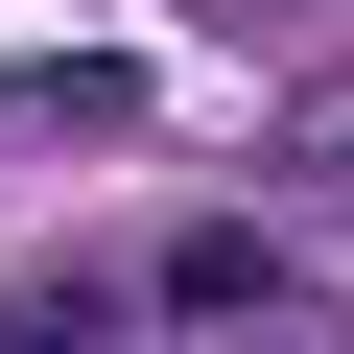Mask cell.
I'll return each mask as SVG.
<instances>
[{
  "instance_id": "2",
  "label": "cell",
  "mask_w": 354,
  "mask_h": 354,
  "mask_svg": "<svg viewBox=\"0 0 354 354\" xmlns=\"http://www.w3.org/2000/svg\"><path fill=\"white\" fill-rule=\"evenodd\" d=\"M0 354H95V283H24V307H0Z\"/></svg>"
},
{
  "instance_id": "1",
  "label": "cell",
  "mask_w": 354,
  "mask_h": 354,
  "mask_svg": "<svg viewBox=\"0 0 354 354\" xmlns=\"http://www.w3.org/2000/svg\"><path fill=\"white\" fill-rule=\"evenodd\" d=\"M142 307H189V330H260V307H283V236H236V213H213V236H165V260H142Z\"/></svg>"
}]
</instances>
